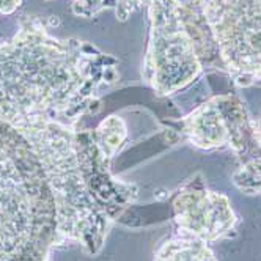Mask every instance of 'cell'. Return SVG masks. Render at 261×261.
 Returning a JSON list of instances; mask_svg holds the SVG:
<instances>
[{"mask_svg":"<svg viewBox=\"0 0 261 261\" xmlns=\"http://www.w3.org/2000/svg\"><path fill=\"white\" fill-rule=\"evenodd\" d=\"M118 66L95 44L55 36L40 17L25 16L0 38V121L17 130L79 127L118 84Z\"/></svg>","mask_w":261,"mask_h":261,"instance_id":"6da1fadb","label":"cell"},{"mask_svg":"<svg viewBox=\"0 0 261 261\" xmlns=\"http://www.w3.org/2000/svg\"><path fill=\"white\" fill-rule=\"evenodd\" d=\"M69 241L52 176L30 140L0 121V261H46Z\"/></svg>","mask_w":261,"mask_h":261,"instance_id":"7a4b0ae2","label":"cell"},{"mask_svg":"<svg viewBox=\"0 0 261 261\" xmlns=\"http://www.w3.org/2000/svg\"><path fill=\"white\" fill-rule=\"evenodd\" d=\"M204 60H217L239 88L261 85V0H189Z\"/></svg>","mask_w":261,"mask_h":261,"instance_id":"3957f363","label":"cell"},{"mask_svg":"<svg viewBox=\"0 0 261 261\" xmlns=\"http://www.w3.org/2000/svg\"><path fill=\"white\" fill-rule=\"evenodd\" d=\"M142 4L150 16V40L142 77L159 96H170L191 85L204 68L198 35L179 0H126L121 19Z\"/></svg>","mask_w":261,"mask_h":261,"instance_id":"277c9868","label":"cell"},{"mask_svg":"<svg viewBox=\"0 0 261 261\" xmlns=\"http://www.w3.org/2000/svg\"><path fill=\"white\" fill-rule=\"evenodd\" d=\"M256 121L234 96H216L184 118V134L200 150L228 146L234 153H250L256 148Z\"/></svg>","mask_w":261,"mask_h":261,"instance_id":"5b68a950","label":"cell"},{"mask_svg":"<svg viewBox=\"0 0 261 261\" xmlns=\"http://www.w3.org/2000/svg\"><path fill=\"white\" fill-rule=\"evenodd\" d=\"M178 228L211 242L228 236L236 225V216L227 197L206 191L182 192L175 200Z\"/></svg>","mask_w":261,"mask_h":261,"instance_id":"8992f818","label":"cell"},{"mask_svg":"<svg viewBox=\"0 0 261 261\" xmlns=\"http://www.w3.org/2000/svg\"><path fill=\"white\" fill-rule=\"evenodd\" d=\"M93 133H95V139L101 148V151L110 161L117 156L120 148L124 145L127 139V127L124 121L117 115H112L107 120L101 121V124Z\"/></svg>","mask_w":261,"mask_h":261,"instance_id":"52a82bcc","label":"cell"},{"mask_svg":"<svg viewBox=\"0 0 261 261\" xmlns=\"http://www.w3.org/2000/svg\"><path fill=\"white\" fill-rule=\"evenodd\" d=\"M255 140L258 156L249 159L244 165L239 167L234 173V184L244 192H261V121H256Z\"/></svg>","mask_w":261,"mask_h":261,"instance_id":"ba28073f","label":"cell"},{"mask_svg":"<svg viewBox=\"0 0 261 261\" xmlns=\"http://www.w3.org/2000/svg\"><path fill=\"white\" fill-rule=\"evenodd\" d=\"M117 5H120L118 0H72V13L81 17H95Z\"/></svg>","mask_w":261,"mask_h":261,"instance_id":"9c48e42d","label":"cell"},{"mask_svg":"<svg viewBox=\"0 0 261 261\" xmlns=\"http://www.w3.org/2000/svg\"><path fill=\"white\" fill-rule=\"evenodd\" d=\"M22 0H0V14H13L17 8L21 7Z\"/></svg>","mask_w":261,"mask_h":261,"instance_id":"30bf717a","label":"cell"}]
</instances>
